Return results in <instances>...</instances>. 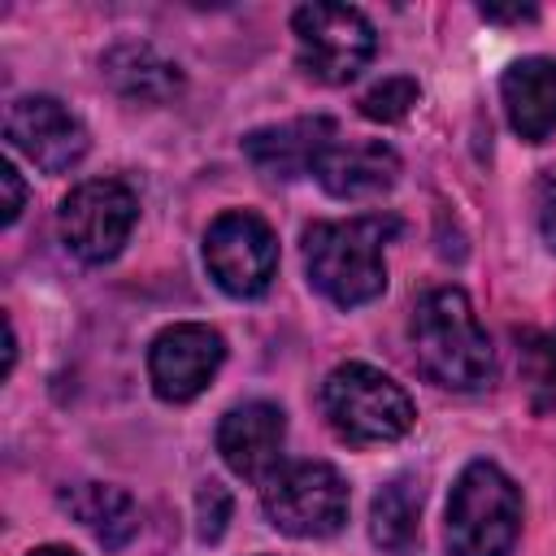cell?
<instances>
[{"label":"cell","mask_w":556,"mask_h":556,"mask_svg":"<svg viewBox=\"0 0 556 556\" xmlns=\"http://www.w3.org/2000/svg\"><path fill=\"white\" fill-rule=\"evenodd\" d=\"M61 504L104 543V547H126L139 530V508L122 486L109 482H74L61 491Z\"/></svg>","instance_id":"cell-16"},{"label":"cell","mask_w":556,"mask_h":556,"mask_svg":"<svg viewBox=\"0 0 556 556\" xmlns=\"http://www.w3.org/2000/svg\"><path fill=\"white\" fill-rule=\"evenodd\" d=\"M521 534V491L491 465L473 460L447 500V552L452 556H508Z\"/></svg>","instance_id":"cell-4"},{"label":"cell","mask_w":556,"mask_h":556,"mask_svg":"<svg viewBox=\"0 0 556 556\" xmlns=\"http://www.w3.org/2000/svg\"><path fill=\"white\" fill-rule=\"evenodd\" d=\"M261 504L274 530L291 539H330L348 521V482L326 460H295L265 478Z\"/></svg>","instance_id":"cell-5"},{"label":"cell","mask_w":556,"mask_h":556,"mask_svg":"<svg viewBox=\"0 0 556 556\" xmlns=\"http://www.w3.org/2000/svg\"><path fill=\"white\" fill-rule=\"evenodd\" d=\"M13 356H17V334H13V321L4 317V374H13Z\"/></svg>","instance_id":"cell-24"},{"label":"cell","mask_w":556,"mask_h":556,"mask_svg":"<svg viewBox=\"0 0 556 556\" xmlns=\"http://www.w3.org/2000/svg\"><path fill=\"white\" fill-rule=\"evenodd\" d=\"M408 334H413L417 369L447 391H473L495 369L491 339H486V330H482V321H478V313L460 287L426 291L413 308Z\"/></svg>","instance_id":"cell-1"},{"label":"cell","mask_w":556,"mask_h":556,"mask_svg":"<svg viewBox=\"0 0 556 556\" xmlns=\"http://www.w3.org/2000/svg\"><path fill=\"white\" fill-rule=\"evenodd\" d=\"M0 191H4V213H0V222L4 226H13L17 217H22V208H26V187H22V174L13 169V161H4L0 165Z\"/></svg>","instance_id":"cell-22"},{"label":"cell","mask_w":556,"mask_h":556,"mask_svg":"<svg viewBox=\"0 0 556 556\" xmlns=\"http://www.w3.org/2000/svg\"><path fill=\"white\" fill-rule=\"evenodd\" d=\"M282 439H287V417L269 400L235 404L217 421V452H222L226 469L239 478H252V482H265L278 469Z\"/></svg>","instance_id":"cell-11"},{"label":"cell","mask_w":556,"mask_h":556,"mask_svg":"<svg viewBox=\"0 0 556 556\" xmlns=\"http://www.w3.org/2000/svg\"><path fill=\"white\" fill-rule=\"evenodd\" d=\"M226 521H230V491L222 482H204L195 491V534L204 543H217Z\"/></svg>","instance_id":"cell-20"},{"label":"cell","mask_w":556,"mask_h":556,"mask_svg":"<svg viewBox=\"0 0 556 556\" xmlns=\"http://www.w3.org/2000/svg\"><path fill=\"white\" fill-rule=\"evenodd\" d=\"M4 139L43 174H65L87 156V130L56 96H17L4 109Z\"/></svg>","instance_id":"cell-9"},{"label":"cell","mask_w":556,"mask_h":556,"mask_svg":"<svg viewBox=\"0 0 556 556\" xmlns=\"http://www.w3.org/2000/svg\"><path fill=\"white\" fill-rule=\"evenodd\" d=\"M321 413L330 430L352 443V447H374V443H395L400 434L413 430V400L408 391L387 378L374 365L348 361L326 374L321 382Z\"/></svg>","instance_id":"cell-3"},{"label":"cell","mask_w":556,"mask_h":556,"mask_svg":"<svg viewBox=\"0 0 556 556\" xmlns=\"http://www.w3.org/2000/svg\"><path fill=\"white\" fill-rule=\"evenodd\" d=\"M222 361H226V339L213 326L178 321V326H165L152 339V348H148V378H152V391L161 400L187 404V400H195L213 382Z\"/></svg>","instance_id":"cell-10"},{"label":"cell","mask_w":556,"mask_h":556,"mask_svg":"<svg viewBox=\"0 0 556 556\" xmlns=\"http://www.w3.org/2000/svg\"><path fill=\"white\" fill-rule=\"evenodd\" d=\"M395 235L391 217H348L313 222L304 230V269L308 282L339 308H356L382 295L387 261L382 243Z\"/></svg>","instance_id":"cell-2"},{"label":"cell","mask_w":556,"mask_h":556,"mask_svg":"<svg viewBox=\"0 0 556 556\" xmlns=\"http://www.w3.org/2000/svg\"><path fill=\"white\" fill-rule=\"evenodd\" d=\"M417 96H421V87L408 74H391V78L374 83L361 96V113L369 122H400V117H408V109L417 104Z\"/></svg>","instance_id":"cell-19"},{"label":"cell","mask_w":556,"mask_h":556,"mask_svg":"<svg viewBox=\"0 0 556 556\" xmlns=\"http://www.w3.org/2000/svg\"><path fill=\"white\" fill-rule=\"evenodd\" d=\"M295 35V61L317 83H352L374 61V26L361 9L348 4H304L291 17Z\"/></svg>","instance_id":"cell-6"},{"label":"cell","mask_w":556,"mask_h":556,"mask_svg":"<svg viewBox=\"0 0 556 556\" xmlns=\"http://www.w3.org/2000/svg\"><path fill=\"white\" fill-rule=\"evenodd\" d=\"M486 22H530L534 17V9H495V4H482L478 9Z\"/></svg>","instance_id":"cell-23"},{"label":"cell","mask_w":556,"mask_h":556,"mask_svg":"<svg viewBox=\"0 0 556 556\" xmlns=\"http://www.w3.org/2000/svg\"><path fill=\"white\" fill-rule=\"evenodd\" d=\"M517 374L539 413L556 408V330L517 334Z\"/></svg>","instance_id":"cell-18"},{"label":"cell","mask_w":556,"mask_h":556,"mask_svg":"<svg viewBox=\"0 0 556 556\" xmlns=\"http://www.w3.org/2000/svg\"><path fill=\"white\" fill-rule=\"evenodd\" d=\"M421 521V491L408 473L391 478L369 504V534L387 556H413Z\"/></svg>","instance_id":"cell-17"},{"label":"cell","mask_w":556,"mask_h":556,"mask_svg":"<svg viewBox=\"0 0 556 556\" xmlns=\"http://www.w3.org/2000/svg\"><path fill=\"white\" fill-rule=\"evenodd\" d=\"M334 122L330 117H295V122H278V126H261L252 135H243V156L252 161L256 174L265 178H300L313 174L321 152L334 143Z\"/></svg>","instance_id":"cell-12"},{"label":"cell","mask_w":556,"mask_h":556,"mask_svg":"<svg viewBox=\"0 0 556 556\" xmlns=\"http://www.w3.org/2000/svg\"><path fill=\"white\" fill-rule=\"evenodd\" d=\"M508 126L526 143H543L556 130V61L552 56H521L500 78Z\"/></svg>","instance_id":"cell-14"},{"label":"cell","mask_w":556,"mask_h":556,"mask_svg":"<svg viewBox=\"0 0 556 556\" xmlns=\"http://www.w3.org/2000/svg\"><path fill=\"white\" fill-rule=\"evenodd\" d=\"M135 217H139V200H135V191L126 182L91 178V182H78L61 200L56 226H61L65 248L78 261L104 265V261H113L126 248V239L135 230Z\"/></svg>","instance_id":"cell-7"},{"label":"cell","mask_w":556,"mask_h":556,"mask_svg":"<svg viewBox=\"0 0 556 556\" xmlns=\"http://www.w3.org/2000/svg\"><path fill=\"white\" fill-rule=\"evenodd\" d=\"M313 178L334 200H369V195H382L395 187L400 156L382 139H334L321 152Z\"/></svg>","instance_id":"cell-13"},{"label":"cell","mask_w":556,"mask_h":556,"mask_svg":"<svg viewBox=\"0 0 556 556\" xmlns=\"http://www.w3.org/2000/svg\"><path fill=\"white\" fill-rule=\"evenodd\" d=\"M534 226H539L543 243L556 252V165L543 169L534 182Z\"/></svg>","instance_id":"cell-21"},{"label":"cell","mask_w":556,"mask_h":556,"mask_svg":"<svg viewBox=\"0 0 556 556\" xmlns=\"http://www.w3.org/2000/svg\"><path fill=\"white\" fill-rule=\"evenodd\" d=\"M26 556H78V552H74V547H56V543H52V547H35V552H26Z\"/></svg>","instance_id":"cell-25"},{"label":"cell","mask_w":556,"mask_h":556,"mask_svg":"<svg viewBox=\"0 0 556 556\" xmlns=\"http://www.w3.org/2000/svg\"><path fill=\"white\" fill-rule=\"evenodd\" d=\"M204 265H208V278L226 295L252 300L274 282L278 239L265 217L248 208H230L204 230Z\"/></svg>","instance_id":"cell-8"},{"label":"cell","mask_w":556,"mask_h":556,"mask_svg":"<svg viewBox=\"0 0 556 556\" xmlns=\"http://www.w3.org/2000/svg\"><path fill=\"white\" fill-rule=\"evenodd\" d=\"M100 74L104 83L135 100V104H165L169 96H178L182 87V74L169 56H161L152 43H139V39H122L113 43L104 56H100Z\"/></svg>","instance_id":"cell-15"}]
</instances>
